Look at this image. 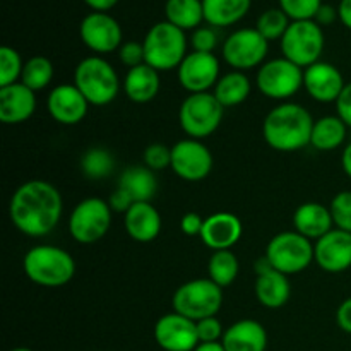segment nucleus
Returning a JSON list of instances; mask_svg holds the SVG:
<instances>
[{"label":"nucleus","instance_id":"f257e3e1","mask_svg":"<svg viewBox=\"0 0 351 351\" xmlns=\"http://www.w3.org/2000/svg\"><path fill=\"white\" fill-rule=\"evenodd\" d=\"M64 202L55 185L45 180H27L10 197L9 216L21 233L33 239L48 235L62 218Z\"/></svg>","mask_w":351,"mask_h":351},{"label":"nucleus","instance_id":"f03ea898","mask_svg":"<svg viewBox=\"0 0 351 351\" xmlns=\"http://www.w3.org/2000/svg\"><path fill=\"white\" fill-rule=\"evenodd\" d=\"M314 122L311 112L298 103H281L264 119L263 136L273 149L293 153L311 144Z\"/></svg>","mask_w":351,"mask_h":351},{"label":"nucleus","instance_id":"7ed1b4c3","mask_svg":"<svg viewBox=\"0 0 351 351\" xmlns=\"http://www.w3.org/2000/svg\"><path fill=\"white\" fill-rule=\"evenodd\" d=\"M24 274L29 281L45 288H60L75 274L74 257L67 250L53 245H38L23 259Z\"/></svg>","mask_w":351,"mask_h":351},{"label":"nucleus","instance_id":"20e7f679","mask_svg":"<svg viewBox=\"0 0 351 351\" xmlns=\"http://www.w3.org/2000/svg\"><path fill=\"white\" fill-rule=\"evenodd\" d=\"M74 84L89 105L105 106L120 93V79L115 67L101 57H86L74 71Z\"/></svg>","mask_w":351,"mask_h":351},{"label":"nucleus","instance_id":"39448f33","mask_svg":"<svg viewBox=\"0 0 351 351\" xmlns=\"http://www.w3.org/2000/svg\"><path fill=\"white\" fill-rule=\"evenodd\" d=\"M144 55L146 64L161 71H173L180 67L187 57V36L185 31L173 26L168 21H161L151 26L144 36Z\"/></svg>","mask_w":351,"mask_h":351},{"label":"nucleus","instance_id":"423d86ee","mask_svg":"<svg viewBox=\"0 0 351 351\" xmlns=\"http://www.w3.org/2000/svg\"><path fill=\"white\" fill-rule=\"evenodd\" d=\"M171 305L173 312L194 322L215 317L223 305V288L209 278L191 280L175 290Z\"/></svg>","mask_w":351,"mask_h":351},{"label":"nucleus","instance_id":"0eeeda50","mask_svg":"<svg viewBox=\"0 0 351 351\" xmlns=\"http://www.w3.org/2000/svg\"><path fill=\"white\" fill-rule=\"evenodd\" d=\"M225 106L213 93H195L184 99L178 112L180 127L191 139L202 141L218 130Z\"/></svg>","mask_w":351,"mask_h":351},{"label":"nucleus","instance_id":"6e6552de","mask_svg":"<svg viewBox=\"0 0 351 351\" xmlns=\"http://www.w3.org/2000/svg\"><path fill=\"white\" fill-rule=\"evenodd\" d=\"M280 41L283 57L302 69L317 64L324 51V33L314 19L291 21Z\"/></svg>","mask_w":351,"mask_h":351},{"label":"nucleus","instance_id":"1a4fd4ad","mask_svg":"<svg viewBox=\"0 0 351 351\" xmlns=\"http://www.w3.org/2000/svg\"><path fill=\"white\" fill-rule=\"evenodd\" d=\"M264 257L274 269L291 276L311 266L314 261V245L298 232H281L269 240Z\"/></svg>","mask_w":351,"mask_h":351},{"label":"nucleus","instance_id":"9d476101","mask_svg":"<svg viewBox=\"0 0 351 351\" xmlns=\"http://www.w3.org/2000/svg\"><path fill=\"white\" fill-rule=\"evenodd\" d=\"M112 226V208L99 197H88L79 202L69 218V232L79 243H95L108 233Z\"/></svg>","mask_w":351,"mask_h":351},{"label":"nucleus","instance_id":"9b49d317","mask_svg":"<svg viewBox=\"0 0 351 351\" xmlns=\"http://www.w3.org/2000/svg\"><path fill=\"white\" fill-rule=\"evenodd\" d=\"M269 51V41L256 29L243 27L230 34L223 43V58L233 71L245 72L263 65Z\"/></svg>","mask_w":351,"mask_h":351},{"label":"nucleus","instance_id":"f8f14e48","mask_svg":"<svg viewBox=\"0 0 351 351\" xmlns=\"http://www.w3.org/2000/svg\"><path fill=\"white\" fill-rule=\"evenodd\" d=\"M256 82L266 98L288 99L304 86V71L288 58H274L261 65Z\"/></svg>","mask_w":351,"mask_h":351},{"label":"nucleus","instance_id":"ddd939ff","mask_svg":"<svg viewBox=\"0 0 351 351\" xmlns=\"http://www.w3.org/2000/svg\"><path fill=\"white\" fill-rule=\"evenodd\" d=\"M170 168L185 182H201L213 170V154L206 144L197 139H182L171 146Z\"/></svg>","mask_w":351,"mask_h":351},{"label":"nucleus","instance_id":"4468645a","mask_svg":"<svg viewBox=\"0 0 351 351\" xmlns=\"http://www.w3.org/2000/svg\"><path fill=\"white\" fill-rule=\"evenodd\" d=\"M79 34L86 47L95 53L119 51L122 47V27L108 12H91L81 21Z\"/></svg>","mask_w":351,"mask_h":351},{"label":"nucleus","instance_id":"2eb2a0df","mask_svg":"<svg viewBox=\"0 0 351 351\" xmlns=\"http://www.w3.org/2000/svg\"><path fill=\"white\" fill-rule=\"evenodd\" d=\"M154 339L165 351H194L199 345L197 324L177 312L165 314L154 326Z\"/></svg>","mask_w":351,"mask_h":351},{"label":"nucleus","instance_id":"dca6fc26","mask_svg":"<svg viewBox=\"0 0 351 351\" xmlns=\"http://www.w3.org/2000/svg\"><path fill=\"white\" fill-rule=\"evenodd\" d=\"M178 81L191 95L208 93L219 81V60L215 53L191 51L178 67Z\"/></svg>","mask_w":351,"mask_h":351},{"label":"nucleus","instance_id":"f3484780","mask_svg":"<svg viewBox=\"0 0 351 351\" xmlns=\"http://www.w3.org/2000/svg\"><path fill=\"white\" fill-rule=\"evenodd\" d=\"M47 110L55 122L62 125H77L88 115L89 101L75 84H58L48 95Z\"/></svg>","mask_w":351,"mask_h":351},{"label":"nucleus","instance_id":"a211bd4d","mask_svg":"<svg viewBox=\"0 0 351 351\" xmlns=\"http://www.w3.org/2000/svg\"><path fill=\"white\" fill-rule=\"evenodd\" d=\"M256 297L267 308H281L288 304L291 295L290 280L269 264L266 257L256 263Z\"/></svg>","mask_w":351,"mask_h":351},{"label":"nucleus","instance_id":"6ab92c4d","mask_svg":"<svg viewBox=\"0 0 351 351\" xmlns=\"http://www.w3.org/2000/svg\"><path fill=\"white\" fill-rule=\"evenodd\" d=\"M314 261L326 273H343L351 267V233L331 230L314 245Z\"/></svg>","mask_w":351,"mask_h":351},{"label":"nucleus","instance_id":"aec40b11","mask_svg":"<svg viewBox=\"0 0 351 351\" xmlns=\"http://www.w3.org/2000/svg\"><path fill=\"white\" fill-rule=\"evenodd\" d=\"M346 82L338 67L328 62L311 65L304 71V88L312 99L319 103H336Z\"/></svg>","mask_w":351,"mask_h":351},{"label":"nucleus","instance_id":"412c9836","mask_svg":"<svg viewBox=\"0 0 351 351\" xmlns=\"http://www.w3.org/2000/svg\"><path fill=\"white\" fill-rule=\"evenodd\" d=\"M243 225L233 213L221 211L208 216L202 228L201 240L216 252V250H232L233 245L242 239Z\"/></svg>","mask_w":351,"mask_h":351},{"label":"nucleus","instance_id":"4be33fe9","mask_svg":"<svg viewBox=\"0 0 351 351\" xmlns=\"http://www.w3.org/2000/svg\"><path fill=\"white\" fill-rule=\"evenodd\" d=\"M36 110V95L23 82L0 88V120L5 125L23 123Z\"/></svg>","mask_w":351,"mask_h":351},{"label":"nucleus","instance_id":"5701e85b","mask_svg":"<svg viewBox=\"0 0 351 351\" xmlns=\"http://www.w3.org/2000/svg\"><path fill=\"white\" fill-rule=\"evenodd\" d=\"M127 233L132 240L141 243L153 242L161 232V216L151 202H136L123 218Z\"/></svg>","mask_w":351,"mask_h":351},{"label":"nucleus","instance_id":"b1692460","mask_svg":"<svg viewBox=\"0 0 351 351\" xmlns=\"http://www.w3.org/2000/svg\"><path fill=\"white\" fill-rule=\"evenodd\" d=\"M221 343L226 351H266L267 332L261 322L242 319L226 329Z\"/></svg>","mask_w":351,"mask_h":351},{"label":"nucleus","instance_id":"393cba45","mask_svg":"<svg viewBox=\"0 0 351 351\" xmlns=\"http://www.w3.org/2000/svg\"><path fill=\"white\" fill-rule=\"evenodd\" d=\"M293 226L295 232L304 235L305 239L317 242L331 230H335L332 228L335 221H332L328 206L321 204V202H305V204L298 206L295 211Z\"/></svg>","mask_w":351,"mask_h":351},{"label":"nucleus","instance_id":"a878e982","mask_svg":"<svg viewBox=\"0 0 351 351\" xmlns=\"http://www.w3.org/2000/svg\"><path fill=\"white\" fill-rule=\"evenodd\" d=\"M160 86V72L147 64L129 69L123 79V91L134 103H149L158 96Z\"/></svg>","mask_w":351,"mask_h":351},{"label":"nucleus","instance_id":"bb28decb","mask_svg":"<svg viewBox=\"0 0 351 351\" xmlns=\"http://www.w3.org/2000/svg\"><path fill=\"white\" fill-rule=\"evenodd\" d=\"M250 5L252 0H202L204 21L215 27L233 26L247 16Z\"/></svg>","mask_w":351,"mask_h":351},{"label":"nucleus","instance_id":"cd10ccee","mask_svg":"<svg viewBox=\"0 0 351 351\" xmlns=\"http://www.w3.org/2000/svg\"><path fill=\"white\" fill-rule=\"evenodd\" d=\"M117 187L125 191L134 202H151L158 191V180L147 167H129L120 175Z\"/></svg>","mask_w":351,"mask_h":351},{"label":"nucleus","instance_id":"c85d7f7f","mask_svg":"<svg viewBox=\"0 0 351 351\" xmlns=\"http://www.w3.org/2000/svg\"><path fill=\"white\" fill-rule=\"evenodd\" d=\"M346 125L338 115L321 117L314 122L311 144L319 151L338 149L346 139Z\"/></svg>","mask_w":351,"mask_h":351},{"label":"nucleus","instance_id":"c756f323","mask_svg":"<svg viewBox=\"0 0 351 351\" xmlns=\"http://www.w3.org/2000/svg\"><path fill=\"white\" fill-rule=\"evenodd\" d=\"M250 89H252L250 79L243 72L232 71L219 77L213 95L225 108H230V106H237L245 101L250 95Z\"/></svg>","mask_w":351,"mask_h":351},{"label":"nucleus","instance_id":"7c9ffc66","mask_svg":"<svg viewBox=\"0 0 351 351\" xmlns=\"http://www.w3.org/2000/svg\"><path fill=\"white\" fill-rule=\"evenodd\" d=\"M165 16L168 23L180 27L182 31L197 29L204 21L202 0H167Z\"/></svg>","mask_w":351,"mask_h":351},{"label":"nucleus","instance_id":"2f4dec72","mask_svg":"<svg viewBox=\"0 0 351 351\" xmlns=\"http://www.w3.org/2000/svg\"><path fill=\"white\" fill-rule=\"evenodd\" d=\"M240 271L239 259L232 250H216L213 252L208 264L209 280L218 285L219 288H226L237 280Z\"/></svg>","mask_w":351,"mask_h":351},{"label":"nucleus","instance_id":"473e14b6","mask_svg":"<svg viewBox=\"0 0 351 351\" xmlns=\"http://www.w3.org/2000/svg\"><path fill=\"white\" fill-rule=\"evenodd\" d=\"M53 75L55 69L50 58L36 55V57H31L29 60L24 62L21 82L36 93L47 88V86L53 81Z\"/></svg>","mask_w":351,"mask_h":351},{"label":"nucleus","instance_id":"72a5a7b5","mask_svg":"<svg viewBox=\"0 0 351 351\" xmlns=\"http://www.w3.org/2000/svg\"><path fill=\"white\" fill-rule=\"evenodd\" d=\"M81 170L91 180L106 178L115 170V158L110 151L103 147H91L84 153L81 160Z\"/></svg>","mask_w":351,"mask_h":351},{"label":"nucleus","instance_id":"f704fd0d","mask_svg":"<svg viewBox=\"0 0 351 351\" xmlns=\"http://www.w3.org/2000/svg\"><path fill=\"white\" fill-rule=\"evenodd\" d=\"M291 24V19L278 7V9H267L257 17L256 29L266 38L267 41L281 40L283 34L287 33L288 26Z\"/></svg>","mask_w":351,"mask_h":351},{"label":"nucleus","instance_id":"c9c22d12","mask_svg":"<svg viewBox=\"0 0 351 351\" xmlns=\"http://www.w3.org/2000/svg\"><path fill=\"white\" fill-rule=\"evenodd\" d=\"M24 62L12 47H0V88L19 82Z\"/></svg>","mask_w":351,"mask_h":351},{"label":"nucleus","instance_id":"e433bc0d","mask_svg":"<svg viewBox=\"0 0 351 351\" xmlns=\"http://www.w3.org/2000/svg\"><path fill=\"white\" fill-rule=\"evenodd\" d=\"M332 221L338 230L351 233V191H341L329 204Z\"/></svg>","mask_w":351,"mask_h":351},{"label":"nucleus","instance_id":"4c0bfd02","mask_svg":"<svg viewBox=\"0 0 351 351\" xmlns=\"http://www.w3.org/2000/svg\"><path fill=\"white\" fill-rule=\"evenodd\" d=\"M322 0H280V9L291 21H311L317 14Z\"/></svg>","mask_w":351,"mask_h":351},{"label":"nucleus","instance_id":"58836bf2","mask_svg":"<svg viewBox=\"0 0 351 351\" xmlns=\"http://www.w3.org/2000/svg\"><path fill=\"white\" fill-rule=\"evenodd\" d=\"M143 160L144 167H147L149 170H165V168H168L171 165V147L160 143L149 144V146L144 149Z\"/></svg>","mask_w":351,"mask_h":351},{"label":"nucleus","instance_id":"ea45409f","mask_svg":"<svg viewBox=\"0 0 351 351\" xmlns=\"http://www.w3.org/2000/svg\"><path fill=\"white\" fill-rule=\"evenodd\" d=\"M119 58L120 62L129 69L146 64L144 45L137 43V41H123L122 47L119 48Z\"/></svg>","mask_w":351,"mask_h":351},{"label":"nucleus","instance_id":"a19ab883","mask_svg":"<svg viewBox=\"0 0 351 351\" xmlns=\"http://www.w3.org/2000/svg\"><path fill=\"white\" fill-rule=\"evenodd\" d=\"M197 324V336H199V343H216L221 341L223 335V326L221 321L218 317H208L202 319V321L195 322Z\"/></svg>","mask_w":351,"mask_h":351},{"label":"nucleus","instance_id":"79ce46f5","mask_svg":"<svg viewBox=\"0 0 351 351\" xmlns=\"http://www.w3.org/2000/svg\"><path fill=\"white\" fill-rule=\"evenodd\" d=\"M192 48L194 51H202V53H213L218 45V36H216L215 29L208 26H199L192 33Z\"/></svg>","mask_w":351,"mask_h":351},{"label":"nucleus","instance_id":"37998d69","mask_svg":"<svg viewBox=\"0 0 351 351\" xmlns=\"http://www.w3.org/2000/svg\"><path fill=\"white\" fill-rule=\"evenodd\" d=\"M206 218L197 213H185L180 219V230L187 237H201Z\"/></svg>","mask_w":351,"mask_h":351},{"label":"nucleus","instance_id":"c03bdc74","mask_svg":"<svg viewBox=\"0 0 351 351\" xmlns=\"http://www.w3.org/2000/svg\"><path fill=\"white\" fill-rule=\"evenodd\" d=\"M336 115L351 127V82L345 86V89L341 91V95L336 99Z\"/></svg>","mask_w":351,"mask_h":351},{"label":"nucleus","instance_id":"a18cd8bd","mask_svg":"<svg viewBox=\"0 0 351 351\" xmlns=\"http://www.w3.org/2000/svg\"><path fill=\"white\" fill-rule=\"evenodd\" d=\"M108 204H110V208H112V211L123 213V215H125V213L129 211V209L132 208L136 202H134V199L130 197L125 191H122V189L117 187L115 191H113V194L110 195Z\"/></svg>","mask_w":351,"mask_h":351},{"label":"nucleus","instance_id":"49530a36","mask_svg":"<svg viewBox=\"0 0 351 351\" xmlns=\"http://www.w3.org/2000/svg\"><path fill=\"white\" fill-rule=\"evenodd\" d=\"M336 324L341 331L351 335V297L343 300V304L338 307L336 312Z\"/></svg>","mask_w":351,"mask_h":351},{"label":"nucleus","instance_id":"de8ad7c7","mask_svg":"<svg viewBox=\"0 0 351 351\" xmlns=\"http://www.w3.org/2000/svg\"><path fill=\"white\" fill-rule=\"evenodd\" d=\"M336 19H339V14H338V9H335L332 5H328V3H322L321 7H319L317 14H315L314 21L319 24V26H329V24L335 23Z\"/></svg>","mask_w":351,"mask_h":351},{"label":"nucleus","instance_id":"09e8293b","mask_svg":"<svg viewBox=\"0 0 351 351\" xmlns=\"http://www.w3.org/2000/svg\"><path fill=\"white\" fill-rule=\"evenodd\" d=\"M84 2L91 7L93 12H108L117 5L119 0H84Z\"/></svg>","mask_w":351,"mask_h":351},{"label":"nucleus","instance_id":"8fccbe9b","mask_svg":"<svg viewBox=\"0 0 351 351\" xmlns=\"http://www.w3.org/2000/svg\"><path fill=\"white\" fill-rule=\"evenodd\" d=\"M339 21L345 24L348 29H351V0H341L338 5Z\"/></svg>","mask_w":351,"mask_h":351},{"label":"nucleus","instance_id":"3c124183","mask_svg":"<svg viewBox=\"0 0 351 351\" xmlns=\"http://www.w3.org/2000/svg\"><path fill=\"white\" fill-rule=\"evenodd\" d=\"M341 165H343V170H345V173L351 178V143L345 147V149H343Z\"/></svg>","mask_w":351,"mask_h":351},{"label":"nucleus","instance_id":"603ef678","mask_svg":"<svg viewBox=\"0 0 351 351\" xmlns=\"http://www.w3.org/2000/svg\"><path fill=\"white\" fill-rule=\"evenodd\" d=\"M194 351H226V350L221 341H216V343H199L197 348Z\"/></svg>","mask_w":351,"mask_h":351},{"label":"nucleus","instance_id":"864d4df0","mask_svg":"<svg viewBox=\"0 0 351 351\" xmlns=\"http://www.w3.org/2000/svg\"><path fill=\"white\" fill-rule=\"evenodd\" d=\"M10 351H33V350H29V348H14V350H10Z\"/></svg>","mask_w":351,"mask_h":351}]
</instances>
